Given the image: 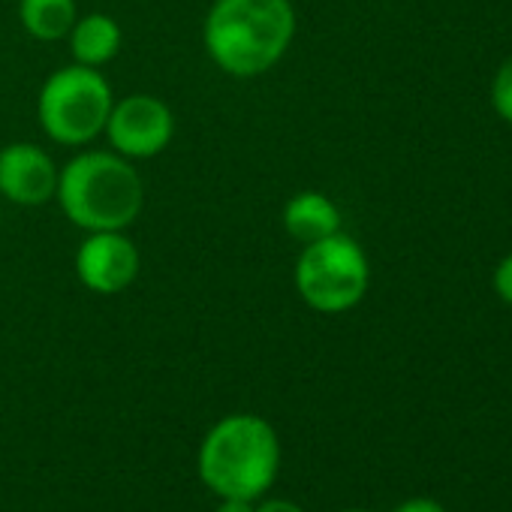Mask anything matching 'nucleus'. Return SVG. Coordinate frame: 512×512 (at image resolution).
Segmentation results:
<instances>
[{
	"label": "nucleus",
	"mask_w": 512,
	"mask_h": 512,
	"mask_svg": "<svg viewBox=\"0 0 512 512\" xmlns=\"http://www.w3.org/2000/svg\"><path fill=\"white\" fill-rule=\"evenodd\" d=\"M296 34L287 0H217L205 22L211 58L232 76H260L281 61Z\"/></svg>",
	"instance_id": "f257e3e1"
},
{
	"label": "nucleus",
	"mask_w": 512,
	"mask_h": 512,
	"mask_svg": "<svg viewBox=\"0 0 512 512\" xmlns=\"http://www.w3.org/2000/svg\"><path fill=\"white\" fill-rule=\"evenodd\" d=\"M281 467V443L263 416L220 419L199 446V476L217 497H263Z\"/></svg>",
	"instance_id": "f03ea898"
},
{
	"label": "nucleus",
	"mask_w": 512,
	"mask_h": 512,
	"mask_svg": "<svg viewBox=\"0 0 512 512\" xmlns=\"http://www.w3.org/2000/svg\"><path fill=\"white\" fill-rule=\"evenodd\" d=\"M58 196L67 217L91 232L130 226L142 211V181L133 166L115 154H79L58 178Z\"/></svg>",
	"instance_id": "7ed1b4c3"
},
{
	"label": "nucleus",
	"mask_w": 512,
	"mask_h": 512,
	"mask_svg": "<svg viewBox=\"0 0 512 512\" xmlns=\"http://www.w3.org/2000/svg\"><path fill=\"white\" fill-rule=\"evenodd\" d=\"M365 250L344 232L305 247L296 266V287L302 299L323 314H341L362 302L368 290Z\"/></svg>",
	"instance_id": "20e7f679"
},
{
	"label": "nucleus",
	"mask_w": 512,
	"mask_h": 512,
	"mask_svg": "<svg viewBox=\"0 0 512 512\" xmlns=\"http://www.w3.org/2000/svg\"><path fill=\"white\" fill-rule=\"evenodd\" d=\"M112 91L91 67H67L55 73L40 94V121L55 142H91L109 121Z\"/></svg>",
	"instance_id": "39448f33"
},
{
	"label": "nucleus",
	"mask_w": 512,
	"mask_h": 512,
	"mask_svg": "<svg viewBox=\"0 0 512 512\" xmlns=\"http://www.w3.org/2000/svg\"><path fill=\"white\" fill-rule=\"evenodd\" d=\"M106 130H109L112 145L121 154L154 157L169 145V139L175 133V118L163 100L136 94L109 112Z\"/></svg>",
	"instance_id": "423d86ee"
},
{
	"label": "nucleus",
	"mask_w": 512,
	"mask_h": 512,
	"mask_svg": "<svg viewBox=\"0 0 512 512\" xmlns=\"http://www.w3.org/2000/svg\"><path fill=\"white\" fill-rule=\"evenodd\" d=\"M76 272L94 293H121L139 272V253L130 238L115 232H94L76 256Z\"/></svg>",
	"instance_id": "0eeeda50"
},
{
	"label": "nucleus",
	"mask_w": 512,
	"mask_h": 512,
	"mask_svg": "<svg viewBox=\"0 0 512 512\" xmlns=\"http://www.w3.org/2000/svg\"><path fill=\"white\" fill-rule=\"evenodd\" d=\"M58 190V169L37 145H10L0 151V193L19 205H43Z\"/></svg>",
	"instance_id": "6e6552de"
},
{
	"label": "nucleus",
	"mask_w": 512,
	"mask_h": 512,
	"mask_svg": "<svg viewBox=\"0 0 512 512\" xmlns=\"http://www.w3.org/2000/svg\"><path fill=\"white\" fill-rule=\"evenodd\" d=\"M284 223L293 238L314 244L341 232V214L323 193H299L284 211Z\"/></svg>",
	"instance_id": "1a4fd4ad"
},
{
	"label": "nucleus",
	"mask_w": 512,
	"mask_h": 512,
	"mask_svg": "<svg viewBox=\"0 0 512 512\" xmlns=\"http://www.w3.org/2000/svg\"><path fill=\"white\" fill-rule=\"evenodd\" d=\"M121 46V28L109 16H88L73 31V55L82 67H97L115 58Z\"/></svg>",
	"instance_id": "9d476101"
},
{
	"label": "nucleus",
	"mask_w": 512,
	"mask_h": 512,
	"mask_svg": "<svg viewBox=\"0 0 512 512\" xmlns=\"http://www.w3.org/2000/svg\"><path fill=\"white\" fill-rule=\"evenodd\" d=\"M22 25L40 40H61L76 25L73 0H22Z\"/></svg>",
	"instance_id": "9b49d317"
},
{
	"label": "nucleus",
	"mask_w": 512,
	"mask_h": 512,
	"mask_svg": "<svg viewBox=\"0 0 512 512\" xmlns=\"http://www.w3.org/2000/svg\"><path fill=\"white\" fill-rule=\"evenodd\" d=\"M491 106L494 112L512 124V58L506 64H500V70L494 73V82H491Z\"/></svg>",
	"instance_id": "f8f14e48"
},
{
	"label": "nucleus",
	"mask_w": 512,
	"mask_h": 512,
	"mask_svg": "<svg viewBox=\"0 0 512 512\" xmlns=\"http://www.w3.org/2000/svg\"><path fill=\"white\" fill-rule=\"evenodd\" d=\"M494 293H497L506 305H512V253L503 256L500 266L494 269Z\"/></svg>",
	"instance_id": "ddd939ff"
},
{
	"label": "nucleus",
	"mask_w": 512,
	"mask_h": 512,
	"mask_svg": "<svg viewBox=\"0 0 512 512\" xmlns=\"http://www.w3.org/2000/svg\"><path fill=\"white\" fill-rule=\"evenodd\" d=\"M392 512H446V506L431 497H410L401 506H395Z\"/></svg>",
	"instance_id": "4468645a"
},
{
	"label": "nucleus",
	"mask_w": 512,
	"mask_h": 512,
	"mask_svg": "<svg viewBox=\"0 0 512 512\" xmlns=\"http://www.w3.org/2000/svg\"><path fill=\"white\" fill-rule=\"evenodd\" d=\"M256 512H305L299 503L293 500H281V497H272V500H263V503H256Z\"/></svg>",
	"instance_id": "2eb2a0df"
},
{
	"label": "nucleus",
	"mask_w": 512,
	"mask_h": 512,
	"mask_svg": "<svg viewBox=\"0 0 512 512\" xmlns=\"http://www.w3.org/2000/svg\"><path fill=\"white\" fill-rule=\"evenodd\" d=\"M214 512H256V503L253 500H241V497H223Z\"/></svg>",
	"instance_id": "dca6fc26"
},
{
	"label": "nucleus",
	"mask_w": 512,
	"mask_h": 512,
	"mask_svg": "<svg viewBox=\"0 0 512 512\" xmlns=\"http://www.w3.org/2000/svg\"><path fill=\"white\" fill-rule=\"evenodd\" d=\"M341 512H368V509H341Z\"/></svg>",
	"instance_id": "f3484780"
}]
</instances>
